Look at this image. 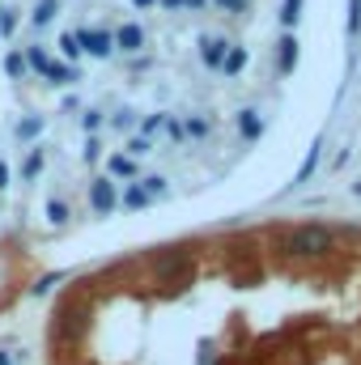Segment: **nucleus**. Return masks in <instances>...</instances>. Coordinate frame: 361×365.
<instances>
[{"mask_svg":"<svg viewBox=\"0 0 361 365\" xmlns=\"http://www.w3.org/2000/svg\"><path fill=\"white\" fill-rule=\"evenodd\" d=\"M115 47H119V51H141V47H145V30H141L136 21L119 26V30H115Z\"/></svg>","mask_w":361,"mask_h":365,"instance_id":"423d86ee","label":"nucleus"},{"mask_svg":"<svg viewBox=\"0 0 361 365\" xmlns=\"http://www.w3.org/2000/svg\"><path fill=\"white\" fill-rule=\"evenodd\" d=\"M13 30H17V17H13V9H4L0 13V38H9Z\"/></svg>","mask_w":361,"mask_h":365,"instance_id":"393cba45","label":"nucleus"},{"mask_svg":"<svg viewBox=\"0 0 361 365\" xmlns=\"http://www.w3.org/2000/svg\"><path fill=\"white\" fill-rule=\"evenodd\" d=\"M208 128H213V123H208L204 115H191V119L183 123V136H191V140H200V136H208Z\"/></svg>","mask_w":361,"mask_h":365,"instance_id":"ddd939ff","label":"nucleus"},{"mask_svg":"<svg viewBox=\"0 0 361 365\" xmlns=\"http://www.w3.org/2000/svg\"><path fill=\"white\" fill-rule=\"evenodd\" d=\"M0 365H13V361H9V357H4V353H0Z\"/></svg>","mask_w":361,"mask_h":365,"instance_id":"c9c22d12","label":"nucleus"},{"mask_svg":"<svg viewBox=\"0 0 361 365\" xmlns=\"http://www.w3.org/2000/svg\"><path fill=\"white\" fill-rule=\"evenodd\" d=\"M56 280H60V276H43V280H39V284H34V297H43V293H47V289H51V284H56Z\"/></svg>","mask_w":361,"mask_h":365,"instance_id":"c756f323","label":"nucleus"},{"mask_svg":"<svg viewBox=\"0 0 361 365\" xmlns=\"http://www.w3.org/2000/svg\"><path fill=\"white\" fill-rule=\"evenodd\" d=\"M47 77H51V81H77V68H64V64H47Z\"/></svg>","mask_w":361,"mask_h":365,"instance_id":"4be33fe9","label":"nucleus"},{"mask_svg":"<svg viewBox=\"0 0 361 365\" xmlns=\"http://www.w3.org/2000/svg\"><path fill=\"white\" fill-rule=\"evenodd\" d=\"M141 187H145V195H149V200H158V195H166V179H158V175H153V179H145Z\"/></svg>","mask_w":361,"mask_h":365,"instance_id":"5701e85b","label":"nucleus"},{"mask_svg":"<svg viewBox=\"0 0 361 365\" xmlns=\"http://www.w3.org/2000/svg\"><path fill=\"white\" fill-rule=\"evenodd\" d=\"M47 217H51V225H64L73 212H68V204H64V200H47Z\"/></svg>","mask_w":361,"mask_h":365,"instance_id":"dca6fc26","label":"nucleus"},{"mask_svg":"<svg viewBox=\"0 0 361 365\" xmlns=\"http://www.w3.org/2000/svg\"><path fill=\"white\" fill-rule=\"evenodd\" d=\"M4 68H9V77H13V81H21V77H26V56H9V60H4Z\"/></svg>","mask_w":361,"mask_h":365,"instance_id":"412c9836","label":"nucleus"},{"mask_svg":"<svg viewBox=\"0 0 361 365\" xmlns=\"http://www.w3.org/2000/svg\"><path fill=\"white\" fill-rule=\"evenodd\" d=\"M60 51H64L68 60H77V56H81V43H77V34H73V30H68V34L60 38Z\"/></svg>","mask_w":361,"mask_h":365,"instance_id":"aec40b11","label":"nucleus"},{"mask_svg":"<svg viewBox=\"0 0 361 365\" xmlns=\"http://www.w3.org/2000/svg\"><path fill=\"white\" fill-rule=\"evenodd\" d=\"M247 60H251V56H247V47H234V43H230V51H225V64H221V73L238 77V73L247 68Z\"/></svg>","mask_w":361,"mask_h":365,"instance_id":"1a4fd4ad","label":"nucleus"},{"mask_svg":"<svg viewBox=\"0 0 361 365\" xmlns=\"http://www.w3.org/2000/svg\"><path fill=\"white\" fill-rule=\"evenodd\" d=\"M162 123H166V119H162V115H149V119H145V132H141V136H149V132H158V128H162Z\"/></svg>","mask_w":361,"mask_h":365,"instance_id":"c85d7f7f","label":"nucleus"},{"mask_svg":"<svg viewBox=\"0 0 361 365\" xmlns=\"http://www.w3.org/2000/svg\"><path fill=\"white\" fill-rule=\"evenodd\" d=\"M132 4H136V9H149V4H158V0H132Z\"/></svg>","mask_w":361,"mask_h":365,"instance_id":"f704fd0d","label":"nucleus"},{"mask_svg":"<svg viewBox=\"0 0 361 365\" xmlns=\"http://www.w3.org/2000/svg\"><path fill=\"white\" fill-rule=\"evenodd\" d=\"M73 34H77L81 51H90V56H111L115 51V34L111 30H73Z\"/></svg>","mask_w":361,"mask_h":365,"instance_id":"7ed1b4c3","label":"nucleus"},{"mask_svg":"<svg viewBox=\"0 0 361 365\" xmlns=\"http://www.w3.org/2000/svg\"><path fill=\"white\" fill-rule=\"evenodd\" d=\"M353 191H357V200H361V182H357V187H353Z\"/></svg>","mask_w":361,"mask_h":365,"instance_id":"e433bc0d","label":"nucleus"},{"mask_svg":"<svg viewBox=\"0 0 361 365\" xmlns=\"http://www.w3.org/2000/svg\"><path fill=\"white\" fill-rule=\"evenodd\" d=\"M225 51H230L225 38H208V34L200 38V60H204L208 68H221V64H225Z\"/></svg>","mask_w":361,"mask_h":365,"instance_id":"39448f33","label":"nucleus"},{"mask_svg":"<svg viewBox=\"0 0 361 365\" xmlns=\"http://www.w3.org/2000/svg\"><path fill=\"white\" fill-rule=\"evenodd\" d=\"M43 166H47L43 149H30V153H26V162H21V179H26V182H34L39 175H43Z\"/></svg>","mask_w":361,"mask_h":365,"instance_id":"9d476101","label":"nucleus"},{"mask_svg":"<svg viewBox=\"0 0 361 365\" xmlns=\"http://www.w3.org/2000/svg\"><path fill=\"white\" fill-rule=\"evenodd\" d=\"M39 132H43V119H39V115H30V119L17 123V136H21V140H30V136H39Z\"/></svg>","mask_w":361,"mask_h":365,"instance_id":"f3484780","label":"nucleus"},{"mask_svg":"<svg viewBox=\"0 0 361 365\" xmlns=\"http://www.w3.org/2000/svg\"><path fill=\"white\" fill-rule=\"evenodd\" d=\"M238 132H243V140H260L264 136V119L255 110H238Z\"/></svg>","mask_w":361,"mask_h":365,"instance_id":"6e6552de","label":"nucleus"},{"mask_svg":"<svg viewBox=\"0 0 361 365\" xmlns=\"http://www.w3.org/2000/svg\"><path fill=\"white\" fill-rule=\"evenodd\" d=\"M276 68H280V77H289L298 68V38L293 34H280L276 38Z\"/></svg>","mask_w":361,"mask_h":365,"instance_id":"20e7f679","label":"nucleus"},{"mask_svg":"<svg viewBox=\"0 0 361 365\" xmlns=\"http://www.w3.org/2000/svg\"><path fill=\"white\" fill-rule=\"evenodd\" d=\"M319 149H323V145H319V140H315V145H310V153H306V158H302V166H298V175H293V179H289V187H302V182H310V175H315V170H319V158H323V153H319Z\"/></svg>","mask_w":361,"mask_h":365,"instance_id":"0eeeda50","label":"nucleus"},{"mask_svg":"<svg viewBox=\"0 0 361 365\" xmlns=\"http://www.w3.org/2000/svg\"><path fill=\"white\" fill-rule=\"evenodd\" d=\"M204 4H208V0H187V9H204Z\"/></svg>","mask_w":361,"mask_h":365,"instance_id":"72a5a7b5","label":"nucleus"},{"mask_svg":"<svg viewBox=\"0 0 361 365\" xmlns=\"http://www.w3.org/2000/svg\"><path fill=\"white\" fill-rule=\"evenodd\" d=\"M298 17H302V0H285L280 4V21L285 26H298Z\"/></svg>","mask_w":361,"mask_h":365,"instance_id":"a211bd4d","label":"nucleus"},{"mask_svg":"<svg viewBox=\"0 0 361 365\" xmlns=\"http://www.w3.org/2000/svg\"><path fill=\"white\" fill-rule=\"evenodd\" d=\"M166 132H171V140H187V136H183V123H179V119H166Z\"/></svg>","mask_w":361,"mask_h":365,"instance_id":"cd10ccee","label":"nucleus"},{"mask_svg":"<svg viewBox=\"0 0 361 365\" xmlns=\"http://www.w3.org/2000/svg\"><path fill=\"white\" fill-rule=\"evenodd\" d=\"M158 4H166V9H187V0H158Z\"/></svg>","mask_w":361,"mask_h":365,"instance_id":"2f4dec72","label":"nucleus"},{"mask_svg":"<svg viewBox=\"0 0 361 365\" xmlns=\"http://www.w3.org/2000/svg\"><path fill=\"white\" fill-rule=\"evenodd\" d=\"M81 123H86V132H98V123H102V115H98V110H90V115H86Z\"/></svg>","mask_w":361,"mask_h":365,"instance_id":"7c9ffc66","label":"nucleus"},{"mask_svg":"<svg viewBox=\"0 0 361 365\" xmlns=\"http://www.w3.org/2000/svg\"><path fill=\"white\" fill-rule=\"evenodd\" d=\"M4 187H9V166L0 162V191H4Z\"/></svg>","mask_w":361,"mask_h":365,"instance_id":"473e14b6","label":"nucleus"},{"mask_svg":"<svg viewBox=\"0 0 361 365\" xmlns=\"http://www.w3.org/2000/svg\"><path fill=\"white\" fill-rule=\"evenodd\" d=\"M47 64H51V60H47L39 47H30V51H26V68H34V73H47Z\"/></svg>","mask_w":361,"mask_h":365,"instance_id":"6ab92c4d","label":"nucleus"},{"mask_svg":"<svg viewBox=\"0 0 361 365\" xmlns=\"http://www.w3.org/2000/svg\"><path fill=\"white\" fill-rule=\"evenodd\" d=\"M60 327H64V331H73V336H81V331H86V306H77V310L68 306V310L60 314Z\"/></svg>","mask_w":361,"mask_h":365,"instance_id":"9b49d317","label":"nucleus"},{"mask_svg":"<svg viewBox=\"0 0 361 365\" xmlns=\"http://www.w3.org/2000/svg\"><path fill=\"white\" fill-rule=\"evenodd\" d=\"M115 204H119V195H115V182L111 179H93L90 182V208L98 217H111L115 212Z\"/></svg>","mask_w":361,"mask_h":365,"instance_id":"f03ea898","label":"nucleus"},{"mask_svg":"<svg viewBox=\"0 0 361 365\" xmlns=\"http://www.w3.org/2000/svg\"><path fill=\"white\" fill-rule=\"evenodd\" d=\"M56 13H60V0H39L34 4V26H47Z\"/></svg>","mask_w":361,"mask_h":365,"instance_id":"4468645a","label":"nucleus"},{"mask_svg":"<svg viewBox=\"0 0 361 365\" xmlns=\"http://www.w3.org/2000/svg\"><path fill=\"white\" fill-rule=\"evenodd\" d=\"M361 30V0H349V34Z\"/></svg>","mask_w":361,"mask_h":365,"instance_id":"a878e982","label":"nucleus"},{"mask_svg":"<svg viewBox=\"0 0 361 365\" xmlns=\"http://www.w3.org/2000/svg\"><path fill=\"white\" fill-rule=\"evenodd\" d=\"M149 153V136H132L128 140V158H145Z\"/></svg>","mask_w":361,"mask_h":365,"instance_id":"b1692460","label":"nucleus"},{"mask_svg":"<svg viewBox=\"0 0 361 365\" xmlns=\"http://www.w3.org/2000/svg\"><path fill=\"white\" fill-rule=\"evenodd\" d=\"M332 251H336V230L332 225H319V221L293 225L280 238V255H289V259H327Z\"/></svg>","mask_w":361,"mask_h":365,"instance_id":"f257e3e1","label":"nucleus"},{"mask_svg":"<svg viewBox=\"0 0 361 365\" xmlns=\"http://www.w3.org/2000/svg\"><path fill=\"white\" fill-rule=\"evenodd\" d=\"M106 170H111V175H123V179H132V175H136L132 158H123V153H119V158H111V162H106Z\"/></svg>","mask_w":361,"mask_h":365,"instance_id":"2eb2a0df","label":"nucleus"},{"mask_svg":"<svg viewBox=\"0 0 361 365\" xmlns=\"http://www.w3.org/2000/svg\"><path fill=\"white\" fill-rule=\"evenodd\" d=\"M225 13H247V0H217Z\"/></svg>","mask_w":361,"mask_h":365,"instance_id":"bb28decb","label":"nucleus"},{"mask_svg":"<svg viewBox=\"0 0 361 365\" xmlns=\"http://www.w3.org/2000/svg\"><path fill=\"white\" fill-rule=\"evenodd\" d=\"M145 204H149L145 187H141V182H128V187H123V208H145Z\"/></svg>","mask_w":361,"mask_h":365,"instance_id":"f8f14e48","label":"nucleus"}]
</instances>
